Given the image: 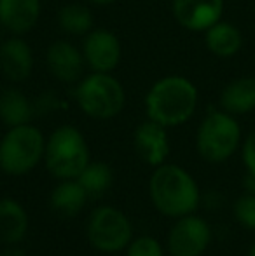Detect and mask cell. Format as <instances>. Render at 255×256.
<instances>
[{
	"label": "cell",
	"mask_w": 255,
	"mask_h": 256,
	"mask_svg": "<svg viewBox=\"0 0 255 256\" xmlns=\"http://www.w3.org/2000/svg\"><path fill=\"white\" fill-rule=\"evenodd\" d=\"M149 196L154 208L170 218L192 214L201 200L194 178L184 168L175 164L157 166L150 176Z\"/></svg>",
	"instance_id": "cell-1"
},
{
	"label": "cell",
	"mask_w": 255,
	"mask_h": 256,
	"mask_svg": "<svg viewBox=\"0 0 255 256\" xmlns=\"http://www.w3.org/2000/svg\"><path fill=\"white\" fill-rule=\"evenodd\" d=\"M46 140L35 126L9 128L0 140V169L6 174L21 176L37 168L44 158Z\"/></svg>",
	"instance_id": "cell-4"
},
{
	"label": "cell",
	"mask_w": 255,
	"mask_h": 256,
	"mask_svg": "<svg viewBox=\"0 0 255 256\" xmlns=\"http://www.w3.org/2000/svg\"><path fill=\"white\" fill-rule=\"evenodd\" d=\"M211 240V228L203 218L185 214L177 218L168 234V253L171 256H201Z\"/></svg>",
	"instance_id": "cell-8"
},
{
	"label": "cell",
	"mask_w": 255,
	"mask_h": 256,
	"mask_svg": "<svg viewBox=\"0 0 255 256\" xmlns=\"http://www.w3.org/2000/svg\"><path fill=\"white\" fill-rule=\"evenodd\" d=\"M88 2H93V4H96V6H107V4H112V2H116V0H88Z\"/></svg>",
	"instance_id": "cell-28"
},
{
	"label": "cell",
	"mask_w": 255,
	"mask_h": 256,
	"mask_svg": "<svg viewBox=\"0 0 255 256\" xmlns=\"http://www.w3.org/2000/svg\"><path fill=\"white\" fill-rule=\"evenodd\" d=\"M41 18V0H0V26L13 35H25Z\"/></svg>",
	"instance_id": "cell-14"
},
{
	"label": "cell",
	"mask_w": 255,
	"mask_h": 256,
	"mask_svg": "<svg viewBox=\"0 0 255 256\" xmlns=\"http://www.w3.org/2000/svg\"><path fill=\"white\" fill-rule=\"evenodd\" d=\"M241 129L227 112H210L203 118L196 134L197 154L208 162H224L238 150Z\"/></svg>",
	"instance_id": "cell-6"
},
{
	"label": "cell",
	"mask_w": 255,
	"mask_h": 256,
	"mask_svg": "<svg viewBox=\"0 0 255 256\" xmlns=\"http://www.w3.org/2000/svg\"><path fill=\"white\" fill-rule=\"evenodd\" d=\"M58 24L68 35H88L93 30V14L81 4H68L60 9Z\"/></svg>",
	"instance_id": "cell-21"
},
{
	"label": "cell",
	"mask_w": 255,
	"mask_h": 256,
	"mask_svg": "<svg viewBox=\"0 0 255 256\" xmlns=\"http://www.w3.org/2000/svg\"><path fill=\"white\" fill-rule=\"evenodd\" d=\"M44 162L58 180H74L89 164V148L82 132L74 126H60L46 140Z\"/></svg>",
	"instance_id": "cell-3"
},
{
	"label": "cell",
	"mask_w": 255,
	"mask_h": 256,
	"mask_svg": "<svg viewBox=\"0 0 255 256\" xmlns=\"http://www.w3.org/2000/svg\"><path fill=\"white\" fill-rule=\"evenodd\" d=\"M133 146L135 152L143 162L149 166L164 164L168 154H170V142H168L166 128L154 120H145L133 132Z\"/></svg>",
	"instance_id": "cell-11"
},
{
	"label": "cell",
	"mask_w": 255,
	"mask_h": 256,
	"mask_svg": "<svg viewBox=\"0 0 255 256\" xmlns=\"http://www.w3.org/2000/svg\"><path fill=\"white\" fill-rule=\"evenodd\" d=\"M34 68V52L20 37L0 42V70L11 82H23L30 77Z\"/></svg>",
	"instance_id": "cell-13"
},
{
	"label": "cell",
	"mask_w": 255,
	"mask_h": 256,
	"mask_svg": "<svg viewBox=\"0 0 255 256\" xmlns=\"http://www.w3.org/2000/svg\"><path fill=\"white\" fill-rule=\"evenodd\" d=\"M220 106L231 115H245L255 110V78L241 77L229 82L220 94Z\"/></svg>",
	"instance_id": "cell-17"
},
{
	"label": "cell",
	"mask_w": 255,
	"mask_h": 256,
	"mask_svg": "<svg viewBox=\"0 0 255 256\" xmlns=\"http://www.w3.org/2000/svg\"><path fill=\"white\" fill-rule=\"evenodd\" d=\"M75 102L88 117L105 120L121 114L126 103V94L117 78L95 72L81 80L75 88Z\"/></svg>",
	"instance_id": "cell-5"
},
{
	"label": "cell",
	"mask_w": 255,
	"mask_h": 256,
	"mask_svg": "<svg viewBox=\"0 0 255 256\" xmlns=\"http://www.w3.org/2000/svg\"><path fill=\"white\" fill-rule=\"evenodd\" d=\"M232 211H234V218L238 220L239 225L255 230V194L238 197L232 206Z\"/></svg>",
	"instance_id": "cell-22"
},
{
	"label": "cell",
	"mask_w": 255,
	"mask_h": 256,
	"mask_svg": "<svg viewBox=\"0 0 255 256\" xmlns=\"http://www.w3.org/2000/svg\"><path fill=\"white\" fill-rule=\"evenodd\" d=\"M248 256H255V242L252 244V248H250V251H248Z\"/></svg>",
	"instance_id": "cell-29"
},
{
	"label": "cell",
	"mask_w": 255,
	"mask_h": 256,
	"mask_svg": "<svg viewBox=\"0 0 255 256\" xmlns=\"http://www.w3.org/2000/svg\"><path fill=\"white\" fill-rule=\"evenodd\" d=\"M126 256H164V250L157 239L150 236H142L129 242L126 248Z\"/></svg>",
	"instance_id": "cell-23"
},
{
	"label": "cell",
	"mask_w": 255,
	"mask_h": 256,
	"mask_svg": "<svg viewBox=\"0 0 255 256\" xmlns=\"http://www.w3.org/2000/svg\"><path fill=\"white\" fill-rule=\"evenodd\" d=\"M88 200V194L84 192V188L79 185V182L75 178L60 180V183L53 188L51 197H49L51 209L56 214L65 216V218L77 216Z\"/></svg>",
	"instance_id": "cell-16"
},
{
	"label": "cell",
	"mask_w": 255,
	"mask_h": 256,
	"mask_svg": "<svg viewBox=\"0 0 255 256\" xmlns=\"http://www.w3.org/2000/svg\"><path fill=\"white\" fill-rule=\"evenodd\" d=\"M243 186L248 194H255V172L246 171L245 178H243Z\"/></svg>",
	"instance_id": "cell-27"
},
{
	"label": "cell",
	"mask_w": 255,
	"mask_h": 256,
	"mask_svg": "<svg viewBox=\"0 0 255 256\" xmlns=\"http://www.w3.org/2000/svg\"><path fill=\"white\" fill-rule=\"evenodd\" d=\"M2 30H4V28L0 26V40H2Z\"/></svg>",
	"instance_id": "cell-30"
},
{
	"label": "cell",
	"mask_w": 255,
	"mask_h": 256,
	"mask_svg": "<svg viewBox=\"0 0 255 256\" xmlns=\"http://www.w3.org/2000/svg\"><path fill=\"white\" fill-rule=\"evenodd\" d=\"M46 63L53 77L65 84L81 80L84 70V54L67 40H56L46 52Z\"/></svg>",
	"instance_id": "cell-12"
},
{
	"label": "cell",
	"mask_w": 255,
	"mask_h": 256,
	"mask_svg": "<svg viewBox=\"0 0 255 256\" xmlns=\"http://www.w3.org/2000/svg\"><path fill=\"white\" fill-rule=\"evenodd\" d=\"M28 232V214L14 199H0V242L9 246L25 239Z\"/></svg>",
	"instance_id": "cell-15"
},
{
	"label": "cell",
	"mask_w": 255,
	"mask_h": 256,
	"mask_svg": "<svg viewBox=\"0 0 255 256\" xmlns=\"http://www.w3.org/2000/svg\"><path fill=\"white\" fill-rule=\"evenodd\" d=\"M82 54H84L86 63L91 66L93 72L109 74L119 64L123 49H121L119 38L112 32L96 28L86 35Z\"/></svg>",
	"instance_id": "cell-9"
},
{
	"label": "cell",
	"mask_w": 255,
	"mask_h": 256,
	"mask_svg": "<svg viewBox=\"0 0 255 256\" xmlns=\"http://www.w3.org/2000/svg\"><path fill=\"white\" fill-rule=\"evenodd\" d=\"M0 118L7 128L30 124V120L34 118L32 102L18 89H4L0 92Z\"/></svg>",
	"instance_id": "cell-19"
},
{
	"label": "cell",
	"mask_w": 255,
	"mask_h": 256,
	"mask_svg": "<svg viewBox=\"0 0 255 256\" xmlns=\"http://www.w3.org/2000/svg\"><path fill=\"white\" fill-rule=\"evenodd\" d=\"M0 256H27V253L21 248H18L16 244H9L6 250L0 251Z\"/></svg>",
	"instance_id": "cell-26"
},
{
	"label": "cell",
	"mask_w": 255,
	"mask_h": 256,
	"mask_svg": "<svg viewBox=\"0 0 255 256\" xmlns=\"http://www.w3.org/2000/svg\"><path fill=\"white\" fill-rule=\"evenodd\" d=\"M88 240L96 251L119 253L133 240V225L121 209L100 206L89 214L86 225Z\"/></svg>",
	"instance_id": "cell-7"
},
{
	"label": "cell",
	"mask_w": 255,
	"mask_h": 256,
	"mask_svg": "<svg viewBox=\"0 0 255 256\" xmlns=\"http://www.w3.org/2000/svg\"><path fill=\"white\" fill-rule=\"evenodd\" d=\"M197 106V89L189 78L171 75L157 80L145 96V112L150 120L175 128L194 115Z\"/></svg>",
	"instance_id": "cell-2"
},
{
	"label": "cell",
	"mask_w": 255,
	"mask_h": 256,
	"mask_svg": "<svg viewBox=\"0 0 255 256\" xmlns=\"http://www.w3.org/2000/svg\"><path fill=\"white\" fill-rule=\"evenodd\" d=\"M32 106H34V117H44V115L58 110L62 106V102L56 92L44 91L35 98V102H32Z\"/></svg>",
	"instance_id": "cell-24"
},
{
	"label": "cell",
	"mask_w": 255,
	"mask_h": 256,
	"mask_svg": "<svg viewBox=\"0 0 255 256\" xmlns=\"http://www.w3.org/2000/svg\"><path fill=\"white\" fill-rule=\"evenodd\" d=\"M89 199H98L112 186L114 171L107 162H91L75 178Z\"/></svg>",
	"instance_id": "cell-20"
},
{
	"label": "cell",
	"mask_w": 255,
	"mask_h": 256,
	"mask_svg": "<svg viewBox=\"0 0 255 256\" xmlns=\"http://www.w3.org/2000/svg\"><path fill=\"white\" fill-rule=\"evenodd\" d=\"M204 42L210 52L218 58H231L241 49L243 35L234 24L218 21L204 32Z\"/></svg>",
	"instance_id": "cell-18"
},
{
	"label": "cell",
	"mask_w": 255,
	"mask_h": 256,
	"mask_svg": "<svg viewBox=\"0 0 255 256\" xmlns=\"http://www.w3.org/2000/svg\"><path fill=\"white\" fill-rule=\"evenodd\" d=\"M243 162L246 166V171L255 172V129L243 143Z\"/></svg>",
	"instance_id": "cell-25"
},
{
	"label": "cell",
	"mask_w": 255,
	"mask_h": 256,
	"mask_svg": "<svg viewBox=\"0 0 255 256\" xmlns=\"http://www.w3.org/2000/svg\"><path fill=\"white\" fill-rule=\"evenodd\" d=\"M224 0H173V16L191 32H206L220 21Z\"/></svg>",
	"instance_id": "cell-10"
}]
</instances>
